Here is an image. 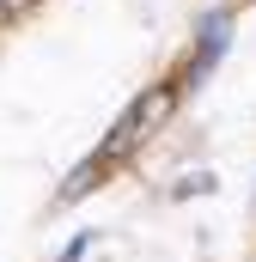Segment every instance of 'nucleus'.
Instances as JSON below:
<instances>
[{
	"instance_id": "f257e3e1",
	"label": "nucleus",
	"mask_w": 256,
	"mask_h": 262,
	"mask_svg": "<svg viewBox=\"0 0 256 262\" xmlns=\"http://www.w3.org/2000/svg\"><path fill=\"white\" fill-rule=\"evenodd\" d=\"M171 110H177V92H171V85H146L122 116H116V128H110V140H104V159L140 152V140H153V134L171 122Z\"/></svg>"
},
{
	"instance_id": "f03ea898",
	"label": "nucleus",
	"mask_w": 256,
	"mask_h": 262,
	"mask_svg": "<svg viewBox=\"0 0 256 262\" xmlns=\"http://www.w3.org/2000/svg\"><path fill=\"white\" fill-rule=\"evenodd\" d=\"M226 43H232V12H207L201 18V37H195V61H189V85H201L214 61L226 55Z\"/></svg>"
},
{
	"instance_id": "7ed1b4c3",
	"label": "nucleus",
	"mask_w": 256,
	"mask_h": 262,
	"mask_svg": "<svg viewBox=\"0 0 256 262\" xmlns=\"http://www.w3.org/2000/svg\"><path fill=\"white\" fill-rule=\"evenodd\" d=\"M104 165H110V159L98 152V159H86L79 171H67V183H61V195H55V201H79L86 189H92V183H98V177H104Z\"/></svg>"
},
{
	"instance_id": "20e7f679",
	"label": "nucleus",
	"mask_w": 256,
	"mask_h": 262,
	"mask_svg": "<svg viewBox=\"0 0 256 262\" xmlns=\"http://www.w3.org/2000/svg\"><path fill=\"white\" fill-rule=\"evenodd\" d=\"M201 189H214L207 171H195V177H183V183H171V195H201Z\"/></svg>"
},
{
	"instance_id": "39448f33",
	"label": "nucleus",
	"mask_w": 256,
	"mask_h": 262,
	"mask_svg": "<svg viewBox=\"0 0 256 262\" xmlns=\"http://www.w3.org/2000/svg\"><path fill=\"white\" fill-rule=\"evenodd\" d=\"M86 244H92V238H73V244H67V256H61V262H86Z\"/></svg>"
},
{
	"instance_id": "423d86ee",
	"label": "nucleus",
	"mask_w": 256,
	"mask_h": 262,
	"mask_svg": "<svg viewBox=\"0 0 256 262\" xmlns=\"http://www.w3.org/2000/svg\"><path fill=\"white\" fill-rule=\"evenodd\" d=\"M6 12H12V6H6V0H0V25H6Z\"/></svg>"
}]
</instances>
